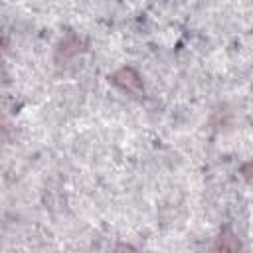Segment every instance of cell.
<instances>
[{
	"instance_id": "obj_1",
	"label": "cell",
	"mask_w": 253,
	"mask_h": 253,
	"mask_svg": "<svg viewBox=\"0 0 253 253\" xmlns=\"http://www.w3.org/2000/svg\"><path fill=\"white\" fill-rule=\"evenodd\" d=\"M113 83H117L119 87H123L126 91H136L140 87V77L130 67H125L113 75Z\"/></svg>"
},
{
	"instance_id": "obj_2",
	"label": "cell",
	"mask_w": 253,
	"mask_h": 253,
	"mask_svg": "<svg viewBox=\"0 0 253 253\" xmlns=\"http://www.w3.org/2000/svg\"><path fill=\"white\" fill-rule=\"evenodd\" d=\"M79 40L75 38V36H67V40H63L61 42V51H65V55L69 57V55H73V53H77V49H79Z\"/></svg>"
},
{
	"instance_id": "obj_3",
	"label": "cell",
	"mask_w": 253,
	"mask_h": 253,
	"mask_svg": "<svg viewBox=\"0 0 253 253\" xmlns=\"http://www.w3.org/2000/svg\"><path fill=\"white\" fill-rule=\"evenodd\" d=\"M243 174H245V178L247 180H251L253 182V162H247L245 166H243V170H241Z\"/></svg>"
}]
</instances>
